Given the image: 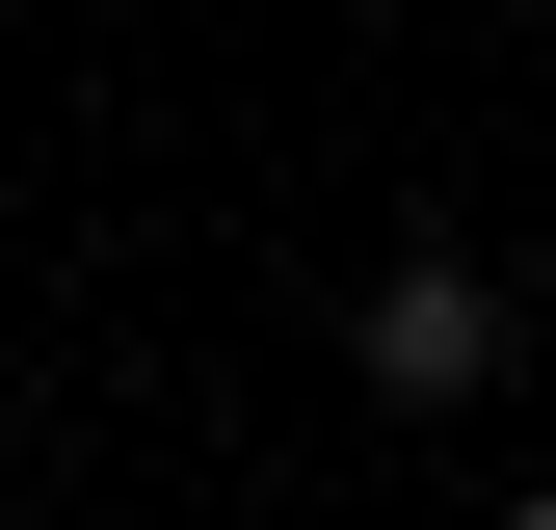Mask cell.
Returning <instances> with one entry per match:
<instances>
[{
	"label": "cell",
	"mask_w": 556,
	"mask_h": 530,
	"mask_svg": "<svg viewBox=\"0 0 556 530\" xmlns=\"http://www.w3.org/2000/svg\"><path fill=\"white\" fill-rule=\"evenodd\" d=\"M344 371H371L397 425H477V398L530 371V292H504V265H477V239H397L371 292H344Z\"/></svg>",
	"instance_id": "cell-1"
},
{
	"label": "cell",
	"mask_w": 556,
	"mask_h": 530,
	"mask_svg": "<svg viewBox=\"0 0 556 530\" xmlns=\"http://www.w3.org/2000/svg\"><path fill=\"white\" fill-rule=\"evenodd\" d=\"M504 530H556V478H504Z\"/></svg>",
	"instance_id": "cell-2"
},
{
	"label": "cell",
	"mask_w": 556,
	"mask_h": 530,
	"mask_svg": "<svg viewBox=\"0 0 556 530\" xmlns=\"http://www.w3.org/2000/svg\"><path fill=\"white\" fill-rule=\"evenodd\" d=\"M0 425H27V371H0Z\"/></svg>",
	"instance_id": "cell-3"
}]
</instances>
